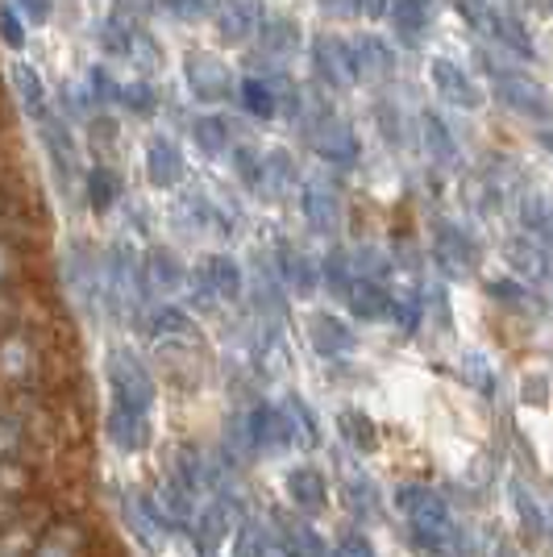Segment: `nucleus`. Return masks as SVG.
I'll list each match as a JSON object with an SVG mask.
<instances>
[{
  "mask_svg": "<svg viewBox=\"0 0 553 557\" xmlns=\"http://www.w3.org/2000/svg\"><path fill=\"white\" fill-rule=\"evenodd\" d=\"M0 42L9 50H25V13L17 4H0Z\"/></svg>",
  "mask_w": 553,
  "mask_h": 557,
  "instance_id": "ea45409f",
  "label": "nucleus"
},
{
  "mask_svg": "<svg viewBox=\"0 0 553 557\" xmlns=\"http://www.w3.org/2000/svg\"><path fill=\"white\" fill-rule=\"evenodd\" d=\"M300 209H304V221H308V230L324 233V237H333V233L342 230V191L329 184V180H308L300 187Z\"/></svg>",
  "mask_w": 553,
  "mask_h": 557,
  "instance_id": "4468645a",
  "label": "nucleus"
},
{
  "mask_svg": "<svg viewBox=\"0 0 553 557\" xmlns=\"http://www.w3.org/2000/svg\"><path fill=\"white\" fill-rule=\"evenodd\" d=\"M142 175H146V184L159 187V191H171V187L184 184L187 159L184 150H180V141L167 138V134L146 138V146H142Z\"/></svg>",
  "mask_w": 553,
  "mask_h": 557,
  "instance_id": "9b49d317",
  "label": "nucleus"
},
{
  "mask_svg": "<svg viewBox=\"0 0 553 557\" xmlns=\"http://www.w3.org/2000/svg\"><path fill=\"white\" fill-rule=\"evenodd\" d=\"M354 329L342 321V317H333V312H312L308 317V346L317 349L321 358H342L354 349Z\"/></svg>",
  "mask_w": 553,
  "mask_h": 557,
  "instance_id": "aec40b11",
  "label": "nucleus"
},
{
  "mask_svg": "<svg viewBox=\"0 0 553 557\" xmlns=\"http://www.w3.org/2000/svg\"><path fill=\"white\" fill-rule=\"evenodd\" d=\"M105 379H109V399L113 404L150 417V408L159 399V383H155V371L146 367V358H142L138 349L130 346L109 349L105 354Z\"/></svg>",
  "mask_w": 553,
  "mask_h": 557,
  "instance_id": "f257e3e1",
  "label": "nucleus"
},
{
  "mask_svg": "<svg viewBox=\"0 0 553 557\" xmlns=\"http://www.w3.org/2000/svg\"><path fill=\"white\" fill-rule=\"evenodd\" d=\"M433 258H438L441 271H450V275H462V271H470L475 267V242L466 237L462 230H445L433 237Z\"/></svg>",
  "mask_w": 553,
  "mask_h": 557,
  "instance_id": "393cba45",
  "label": "nucleus"
},
{
  "mask_svg": "<svg viewBox=\"0 0 553 557\" xmlns=\"http://www.w3.org/2000/svg\"><path fill=\"white\" fill-rule=\"evenodd\" d=\"M491 79H495V100H504L512 113L520 116H550V92L532 79L529 71H500L491 67Z\"/></svg>",
  "mask_w": 553,
  "mask_h": 557,
  "instance_id": "f8f14e48",
  "label": "nucleus"
},
{
  "mask_svg": "<svg viewBox=\"0 0 553 557\" xmlns=\"http://www.w3.org/2000/svg\"><path fill=\"white\" fill-rule=\"evenodd\" d=\"M142 278H146V300H175L180 292L192 287V275H187L184 258L175 255V250H167V246H150L146 255H142Z\"/></svg>",
  "mask_w": 553,
  "mask_h": 557,
  "instance_id": "9d476101",
  "label": "nucleus"
},
{
  "mask_svg": "<svg viewBox=\"0 0 553 557\" xmlns=\"http://www.w3.org/2000/svg\"><path fill=\"white\" fill-rule=\"evenodd\" d=\"M88 92H93L96 104H116L121 100V79H113L109 75V67H93V75H88Z\"/></svg>",
  "mask_w": 553,
  "mask_h": 557,
  "instance_id": "79ce46f5",
  "label": "nucleus"
},
{
  "mask_svg": "<svg viewBox=\"0 0 553 557\" xmlns=\"http://www.w3.org/2000/svg\"><path fill=\"white\" fill-rule=\"evenodd\" d=\"M17 9H22L25 17H34V22H47V13H50V0H13Z\"/></svg>",
  "mask_w": 553,
  "mask_h": 557,
  "instance_id": "49530a36",
  "label": "nucleus"
},
{
  "mask_svg": "<svg viewBox=\"0 0 553 557\" xmlns=\"http://www.w3.org/2000/svg\"><path fill=\"white\" fill-rule=\"evenodd\" d=\"M300 184L296 159L287 150H267V171H262V196H283L287 187Z\"/></svg>",
  "mask_w": 553,
  "mask_h": 557,
  "instance_id": "c756f323",
  "label": "nucleus"
},
{
  "mask_svg": "<svg viewBox=\"0 0 553 557\" xmlns=\"http://www.w3.org/2000/svg\"><path fill=\"white\" fill-rule=\"evenodd\" d=\"M9 88H13V100L22 104V113L34 116V121L50 109L47 84H42V75L29 67V63H13V67H9Z\"/></svg>",
  "mask_w": 553,
  "mask_h": 557,
  "instance_id": "b1692460",
  "label": "nucleus"
},
{
  "mask_svg": "<svg viewBox=\"0 0 553 557\" xmlns=\"http://www.w3.org/2000/svg\"><path fill=\"white\" fill-rule=\"evenodd\" d=\"M300 433V420L292 404H258L246 417V437L254 449H287Z\"/></svg>",
  "mask_w": 553,
  "mask_h": 557,
  "instance_id": "0eeeda50",
  "label": "nucleus"
},
{
  "mask_svg": "<svg viewBox=\"0 0 553 557\" xmlns=\"http://www.w3.org/2000/svg\"><path fill=\"white\" fill-rule=\"evenodd\" d=\"M337 429H342V437H346L354 449H374V445H379L374 420H370L367 412H358V408H346V412L337 417Z\"/></svg>",
  "mask_w": 553,
  "mask_h": 557,
  "instance_id": "473e14b6",
  "label": "nucleus"
},
{
  "mask_svg": "<svg viewBox=\"0 0 553 557\" xmlns=\"http://www.w3.org/2000/svg\"><path fill=\"white\" fill-rule=\"evenodd\" d=\"M22 267H25V246L0 237V287H22Z\"/></svg>",
  "mask_w": 553,
  "mask_h": 557,
  "instance_id": "58836bf2",
  "label": "nucleus"
},
{
  "mask_svg": "<svg viewBox=\"0 0 553 557\" xmlns=\"http://www.w3.org/2000/svg\"><path fill=\"white\" fill-rule=\"evenodd\" d=\"M354 278H358V271H354V255H349V250H329V255L321 258V283L333 292V296L346 300V292L354 287Z\"/></svg>",
  "mask_w": 553,
  "mask_h": 557,
  "instance_id": "7c9ffc66",
  "label": "nucleus"
},
{
  "mask_svg": "<svg viewBox=\"0 0 553 557\" xmlns=\"http://www.w3.org/2000/svg\"><path fill=\"white\" fill-rule=\"evenodd\" d=\"M38 138H42L47 163H50V171L59 175V184L84 180V175H79V138L71 134V125L63 121V113L47 109V113L38 116Z\"/></svg>",
  "mask_w": 553,
  "mask_h": 557,
  "instance_id": "423d86ee",
  "label": "nucleus"
},
{
  "mask_svg": "<svg viewBox=\"0 0 553 557\" xmlns=\"http://www.w3.org/2000/svg\"><path fill=\"white\" fill-rule=\"evenodd\" d=\"M275 271L292 296H312V292L321 287V262H312V258L304 255L300 246H292V242H279L275 246Z\"/></svg>",
  "mask_w": 553,
  "mask_h": 557,
  "instance_id": "2eb2a0df",
  "label": "nucleus"
},
{
  "mask_svg": "<svg viewBox=\"0 0 553 557\" xmlns=\"http://www.w3.org/2000/svg\"><path fill=\"white\" fill-rule=\"evenodd\" d=\"M349 54H354L358 84H367V79H388V75L395 71L392 42L379 38V34H354V38H349Z\"/></svg>",
  "mask_w": 553,
  "mask_h": 557,
  "instance_id": "f3484780",
  "label": "nucleus"
},
{
  "mask_svg": "<svg viewBox=\"0 0 553 557\" xmlns=\"http://www.w3.org/2000/svg\"><path fill=\"white\" fill-rule=\"evenodd\" d=\"M184 84L200 104H225V100L237 96L233 71L217 54H208V50H192L184 59Z\"/></svg>",
  "mask_w": 553,
  "mask_h": 557,
  "instance_id": "39448f33",
  "label": "nucleus"
},
{
  "mask_svg": "<svg viewBox=\"0 0 553 557\" xmlns=\"http://www.w3.org/2000/svg\"><path fill=\"white\" fill-rule=\"evenodd\" d=\"M88 146H93L96 163H109V154H113L116 146V121L113 116H88Z\"/></svg>",
  "mask_w": 553,
  "mask_h": 557,
  "instance_id": "4c0bfd02",
  "label": "nucleus"
},
{
  "mask_svg": "<svg viewBox=\"0 0 553 557\" xmlns=\"http://www.w3.org/2000/svg\"><path fill=\"white\" fill-rule=\"evenodd\" d=\"M420 129H425V146L438 154L441 163H454V159H458V146H454V138H450V129L441 125V116L425 113L420 116Z\"/></svg>",
  "mask_w": 553,
  "mask_h": 557,
  "instance_id": "e433bc0d",
  "label": "nucleus"
},
{
  "mask_svg": "<svg viewBox=\"0 0 553 557\" xmlns=\"http://www.w3.org/2000/svg\"><path fill=\"white\" fill-rule=\"evenodd\" d=\"M346 308L354 312V321H392L395 296L379 283V278H354V287L346 292Z\"/></svg>",
  "mask_w": 553,
  "mask_h": 557,
  "instance_id": "6ab92c4d",
  "label": "nucleus"
},
{
  "mask_svg": "<svg viewBox=\"0 0 553 557\" xmlns=\"http://www.w3.org/2000/svg\"><path fill=\"white\" fill-rule=\"evenodd\" d=\"M312 75L321 79L329 92H342L349 84H358V71H354V54H349V38L337 34H321L312 38Z\"/></svg>",
  "mask_w": 553,
  "mask_h": 557,
  "instance_id": "1a4fd4ad",
  "label": "nucleus"
},
{
  "mask_svg": "<svg viewBox=\"0 0 553 557\" xmlns=\"http://www.w3.org/2000/svg\"><path fill=\"white\" fill-rule=\"evenodd\" d=\"M192 300L205 304H237L246 296V271L233 255H205L200 267L192 271Z\"/></svg>",
  "mask_w": 553,
  "mask_h": 557,
  "instance_id": "20e7f679",
  "label": "nucleus"
},
{
  "mask_svg": "<svg viewBox=\"0 0 553 557\" xmlns=\"http://www.w3.org/2000/svg\"><path fill=\"white\" fill-rule=\"evenodd\" d=\"M150 4H155V0H113V13H125V17L142 22V17L150 13Z\"/></svg>",
  "mask_w": 553,
  "mask_h": 557,
  "instance_id": "a18cd8bd",
  "label": "nucleus"
},
{
  "mask_svg": "<svg viewBox=\"0 0 553 557\" xmlns=\"http://www.w3.org/2000/svg\"><path fill=\"white\" fill-rule=\"evenodd\" d=\"M212 25H217L221 42L246 47V42L258 38V29L267 25L262 0H212Z\"/></svg>",
  "mask_w": 553,
  "mask_h": 557,
  "instance_id": "6e6552de",
  "label": "nucleus"
},
{
  "mask_svg": "<svg viewBox=\"0 0 553 557\" xmlns=\"http://www.w3.org/2000/svg\"><path fill=\"white\" fill-rule=\"evenodd\" d=\"M392 29L404 42H420L429 25V0H392Z\"/></svg>",
  "mask_w": 553,
  "mask_h": 557,
  "instance_id": "c85d7f7f",
  "label": "nucleus"
},
{
  "mask_svg": "<svg viewBox=\"0 0 553 557\" xmlns=\"http://www.w3.org/2000/svg\"><path fill=\"white\" fill-rule=\"evenodd\" d=\"M321 9L329 17H358L362 13V0H321Z\"/></svg>",
  "mask_w": 553,
  "mask_h": 557,
  "instance_id": "c03bdc74",
  "label": "nucleus"
},
{
  "mask_svg": "<svg viewBox=\"0 0 553 557\" xmlns=\"http://www.w3.org/2000/svg\"><path fill=\"white\" fill-rule=\"evenodd\" d=\"M429 79H433V88H438L441 100H445V104H454V109H479V104H483L479 84L466 75V67L450 63V59H433Z\"/></svg>",
  "mask_w": 553,
  "mask_h": 557,
  "instance_id": "dca6fc26",
  "label": "nucleus"
},
{
  "mask_svg": "<svg viewBox=\"0 0 553 557\" xmlns=\"http://www.w3.org/2000/svg\"><path fill=\"white\" fill-rule=\"evenodd\" d=\"M504 258L516 267V275L529 278V283L545 278V267H550V255H545L537 242H529V237H512L504 246Z\"/></svg>",
  "mask_w": 553,
  "mask_h": 557,
  "instance_id": "cd10ccee",
  "label": "nucleus"
},
{
  "mask_svg": "<svg viewBox=\"0 0 553 557\" xmlns=\"http://www.w3.org/2000/svg\"><path fill=\"white\" fill-rule=\"evenodd\" d=\"M300 22H292V17H267V25L258 29V38H254V47L262 59H271V63H287L296 50H300Z\"/></svg>",
  "mask_w": 553,
  "mask_h": 557,
  "instance_id": "4be33fe9",
  "label": "nucleus"
},
{
  "mask_svg": "<svg viewBox=\"0 0 553 557\" xmlns=\"http://www.w3.org/2000/svg\"><path fill=\"white\" fill-rule=\"evenodd\" d=\"M233 175L242 180V184L258 191L262 196V171H267V154L262 150H254V146H233Z\"/></svg>",
  "mask_w": 553,
  "mask_h": 557,
  "instance_id": "72a5a7b5",
  "label": "nucleus"
},
{
  "mask_svg": "<svg viewBox=\"0 0 553 557\" xmlns=\"http://www.w3.org/2000/svg\"><path fill=\"white\" fill-rule=\"evenodd\" d=\"M79 187H84V200H88L93 212H113L121 205V196H125V184H121V175L113 171V163L84 166Z\"/></svg>",
  "mask_w": 553,
  "mask_h": 557,
  "instance_id": "412c9836",
  "label": "nucleus"
},
{
  "mask_svg": "<svg viewBox=\"0 0 553 557\" xmlns=\"http://www.w3.org/2000/svg\"><path fill=\"white\" fill-rule=\"evenodd\" d=\"M162 9L180 22L196 25V22H212V0H159Z\"/></svg>",
  "mask_w": 553,
  "mask_h": 557,
  "instance_id": "a19ab883",
  "label": "nucleus"
},
{
  "mask_svg": "<svg viewBox=\"0 0 553 557\" xmlns=\"http://www.w3.org/2000/svg\"><path fill=\"white\" fill-rule=\"evenodd\" d=\"M47 379V346L42 333L13 329L0 337V387L9 392H34Z\"/></svg>",
  "mask_w": 553,
  "mask_h": 557,
  "instance_id": "f03ea898",
  "label": "nucleus"
},
{
  "mask_svg": "<svg viewBox=\"0 0 553 557\" xmlns=\"http://www.w3.org/2000/svg\"><path fill=\"white\" fill-rule=\"evenodd\" d=\"M537 4H541V9H545V13H553V0H537Z\"/></svg>",
  "mask_w": 553,
  "mask_h": 557,
  "instance_id": "de8ad7c7",
  "label": "nucleus"
},
{
  "mask_svg": "<svg viewBox=\"0 0 553 557\" xmlns=\"http://www.w3.org/2000/svg\"><path fill=\"white\" fill-rule=\"evenodd\" d=\"M287 491H292V499L300 504V508H321L324 504V474L317 466H296L292 474H287Z\"/></svg>",
  "mask_w": 553,
  "mask_h": 557,
  "instance_id": "2f4dec72",
  "label": "nucleus"
},
{
  "mask_svg": "<svg viewBox=\"0 0 553 557\" xmlns=\"http://www.w3.org/2000/svg\"><path fill=\"white\" fill-rule=\"evenodd\" d=\"M192 141H196V150L208 154V159H221V154H233V129L230 121L221 113H200L192 116Z\"/></svg>",
  "mask_w": 553,
  "mask_h": 557,
  "instance_id": "5701e85b",
  "label": "nucleus"
},
{
  "mask_svg": "<svg viewBox=\"0 0 553 557\" xmlns=\"http://www.w3.org/2000/svg\"><path fill=\"white\" fill-rule=\"evenodd\" d=\"M105 433L121 454H142L150 445V417L134 412V408H121L109 404V417H105Z\"/></svg>",
  "mask_w": 553,
  "mask_h": 557,
  "instance_id": "a211bd4d",
  "label": "nucleus"
},
{
  "mask_svg": "<svg viewBox=\"0 0 553 557\" xmlns=\"http://www.w3.org/2000/svg\"><path fill=\"white\" fill-rule=\"evenodd\" d=\"M304 138L312 146V154L329 166H354L362 154V141L354 134V125L342 121L333 109H317V113L304 121Z\"/></svg>",
  "mask_w": 553,
  "mask_h": 557,
  "instance_id": "7ed1b4c3",
  "label": "nucleus"
},
{
  "mask_svg": "<svg viewBox=\"0 0 553 557\" xmlns=\"http://www.w3.org/2000/svg\"><path fill=\"white\" fill-rule=\"evenodd\" d=\"M184 212L200 233H221V237H230L233 233V216L221 209L217 196H208V191H192V196L184 200Z\"/></svg>",
  "mask_w": 553,
  "mask_h": 557,
  "instance_id": "a878e982",
  "label": "nucleus"
},
{
  "mask_svg": "<svg viewBox=\"0 0 553 557\" xmlns=\"http://www.w3.org/2000/svg\"><path fill=\"white\" fill-rule=\"evenodd\" d=\"M146 329H150V337L159 346H205L200 321L192 317L187 304H159V308H150Z\"/></svg>",
  "mask_w": 553,
  "mask_h": 557,
  "instance_id": "ddd939ff",
  "label": "nucleus"
},
{
  "mask_svg": "<svg viewBox=\"0 0 553 557\" xmlns=\"http://www.w3.org/2000/svg\"><path fill=\"white\" fill-rule=\"evenodd\" d=\"M237 104L250 116H258V121H271V116H279L275 84L262 79V75H246V79L237 84Z\"/></svg>",
  "mask_w": 553,
  "mask_h": 557,
  "instance_id": "bb28decb",
  "label": "nucleus"
},
{
  "mask_svg": "<svg viewBox=\"0 0 553 557\" xmlns=\"http://www.w3.org/2000/svg\"><path fill=\"white\" fill-rule=\"evenodd\" d=\"M25 449H29V433H25V424L0 408V462L22 458Z\"/></svg>",
  "mask_w": 553,
  "mask_h": 557,
  "instance_id": "c9c22d12",
  "label": "nucleus"
},
{
  "mask_svg": "<svg viewBox=\"0 0 553 557\" xmlns=\"http://www.w3.org/2000/svg\"><path fill=\"white\" fill-rule=\"evenodd\" d=\"M116 104L134 116H155L159 113V92L146 79H130V84H121V100Z\"/></svg>",
  "mask_w": 553,
  "mask_h": 557,
  "instance_id": "f704fd0d",
  "label": "nucleus"
},
{
  "mask_svg": "<svg viewBox=\"0 0 553 557\" xmlns=\"http://www.w3.org/2000/svg\"><path fill=\"white\" fill-rule=\"evenodd\" d=\"M0 408H4V399H0Z\"/></svg>",
  "mask_w": 553,
  "mask_h": 557,
  "instance_id": "09e8293b",
  "label": "nucleus"
},
{
  "mask_svg": "<svg viewBox=\"0 0 553 557\" xmlns=\"http://www.w3.org/2000/svg\"><path fill=\"white\" fill-rule=\"evenodd\" d=\"M392 321L400 325V333H416L420 329V300H395Z\"/></svg>",
  "mask_w": 553,
  "mask_h": 557,
  "instance_id": "37998d69",
  "label": "nucleus"
}]
</instances>
